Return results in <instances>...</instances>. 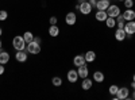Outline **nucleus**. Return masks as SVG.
<instances>
[{"mask_svg": "<svg viewBox=\"0 0 135 100\" xmlns=\"http://www.w3.org/2000/svg\"><path fill=\"white\" fill-rule=\"evenodd\" d=\"M84 57H85L86 62H93L95 58H96V53L95 51H86V54L84 55Z\"/></svg>", "mask_w": 135, "mask_h": 100, "instance_id": "18", "label": "nucleus"}, {"mask_svg": "<svg viewBox=\"0 0 135 100\" xmlns=\"http://www.w3.org/2000/svg\"><path fill=\"white\" fill-rule=\"evenodd\" d=\"M9 61V54L7 51H0V64H7Z\"/></svg>", "mask_w": 135, "mask_h": 100, "instance_id": "17", "label": "nucleus"}, {"mask_svg": "<svg viewBox=\"0 0 135 100\" xmlns=\"http://www.w3.org/2000/svg\"><path fill=\"white\" fill-rule=\"evenodd\" d=\"M120 2H124V0H120Z\"/></svg>", "mask_w": 135, "mask_h": 100, "instance_id": "37", "label": "nucleus"}, {"mask_svg": "<svg viewBox=\"0 0 135 100\" xmlns=\"http://www.w3.org/2000/svg\"><path fill=\"white\" fill-rule=\"evenodd\" d=\"M105 25H107V27H109V28L115 27V26H116V20H115V18L108 16V18L105 19Z\"/></svg>", "mask_w": 135, "mask_h": 100, "instance_id": "21", "label": "nucleus"}, {"mask_svg": "<svg viewBox=\"0 0 135 100\" xmlns=\"http://www.w3.org/2000/svg\"><path fill=\"white\" fill-rule=\"evenodd\" d=\"M111 6V3L108 2V0H99L97 4H96V8L99 11H107V8Z\"/></svg>", "mask_w": 135, "mask_h": 100, "instance_id": "7", "label": "nucleus"}, {"mask_svg": "<svg viewBox=\"0 0 135 100\" xmlns=\"http://www.w3.org/2000/svg\"><path fill=\"white\" fill-rule=\"evenodd\" d=\"M134 81H135V74H134Z\"/></svg>", "mask_w": 135, "mask_h": 100, "instance_id": "36", "label": "nucleus"}, {"mask_svg": "<svg viewBox=\"0 0 135 100\" xmlns=\"http://www.w3.org/2000/svg\"><path fill=\"white\" fill-rule=\"evenodd\" d=\"M50 25H57V18H55V16L50 18Z\"/></svg>", "mask_w": 135, "mask_h": 100, "instance_id": "27", "label": "nucleus"}, {"mask_svg": "<svg viewBox=\"0 0 135 100\" xmlns=\"http://www.w3.org/2000/svg\"><path fill=\"white\" fill-rule=\"evenodd\" d=\"M132 99H135V91H134V93H132Z\"/></svg>", "mask_w": 135, "mask_h": 100, "instance_id": "33", "label": "nucleus"}, {"mask_svg": "<svg viewBox=\"0 0 135 100\" xmlns=\"http://www.w3.org/2000/svg\"><path fill=\"white\" fill-rule=\"evenodd\" d=\"M15 58L19 62H26L27 61V54L25 53V50H18V53L15 54Z\"/></svg>", "mask_w": 135, "mask_h": 100, "instance_id": "12", "label": "nucleus"}, {"mask_svg": "<svg viewBox=\"0 0 135 100\" xmlns=\"http://www.w3.org/2000/svg\"><path fill=\"white\" fill-rule=\"evenodd\" d=\"M66 76H68V80H69L70 83H76V81L78 80V72H77V70H74V69L69 70Z\"/></svg>", "mask_w": 135, "mask_h": 100, "instance_id": "11", "label": "nucleus"}, {"mask_svg": "<svg viewBox=\"0 0 135 100\" xmlns=\"http://www.w3.org/2000/svg\"><path fill=\"white\" fill-rule=\"evenodd\" d=\"M23 38H25L26 43H30V42H32V41H34V35L31 34L30 31H26V32H25V35H23Z\"/></svg>", "mask_w": 135, "mask_h": 100, "instance_id": "22", "label": "nucleus"}, {"mask_svg": "<svg viewBox=\"0 0 135 100\" xmlns=\"http://www.w3.org/2000/svg\"><path fill=\"white\" fill-rule=\"evenodd\" d=\"M115 38H116V41H124L127 38V34H126L124 28H118L115 31Z\"/></svg>", "mask_w": 135, "mask_h": 100, "instance_id": "9", "label": "nucleus"}, {"mask_svg": "<svg viewBox=\"0 0 135 100\" xmlns=\"http://www.w3.org/2000/svg\"><path fill=\"white\" fill-rule=\"evenodd\" d=\"M81 87H83V89H85V91H89L92 88V80H89V79H84V81H83V84H81Z\"/></svg>", "mask_w": 135, "mask_h": 100, "instance_id": "19", "label": "nucleus"}, {"mask_svg": "<svg viewBox=\"0 0 135 100\" xmlns=\"http://www.w3.org/2000/svg\"><path fill=\"white\" fill-rule=\"evenodd\" d=\"M12 46H14V49H16V50H25V46H26V41H25V38H23V37H20V35L14 37Z\"/></svg>", "mask_w": 135, "mask_h": 100, "instance_id": "1", "label": "nucleus"}, {"mask_svg": "<svg viewBox=\"0 0 135 100\" xmlns=\"http://www.w3.org/2000/svg\"><path fill=\"white\" fill-rule=\"evenodd\" d=\"M107 14L108 16H112V18H116L118 15H120V9L118 6H109L107 8Z\"/></svg>", "mask_w": 135, "mask_h": 100, "instance_id": "6", "label": "nucleus"}, {"mask_svg": "<svg viewBox=\"0 0 135 100\" xmlns=\"http://www.w3.org/2000/svg\"><path fill=\"white\" fill-rule=\"evenodd\" d=\"M86 61H85V57H84V55H80V54H78V55H76V57L73 58V64L76 65V66H81V65H84Z\"/></svg>", "mask_w": 135, "mask_h": 100, "instance_id": "15", "label": "nucleus"}, {"mask_svg": "<svg viewBox=\"0 0 135 100\" xmlns=\"http://www.w3.org/2000/svg\"><path fill=\"white\" fill-rule=\"evenodd\" d=\"M97 2H99V0H89V4H91V6H92V8H93V7H96Z\"/></svg>", "mask_w": 135, "mask_h": 100, "instance_id": "28", "label": "nucleus"}, {"mask_svg": "<svg viewBox=\"0 0 135 100\" xmlns=\"http://www.w3.org/2000/svg\"><path fill=\"white\" fill-rule=\"evenodd\" d=\"M107 18H108L107 11H99V9H97V12H96V20H99V22H105Z\"/></svg>", "mask_w": 135, "mask_h": 100, "instance_id": "14", "label": "nucleus"}, {"mask_svg": "<svg viewBox=\"0 0 135 100\" xmlns=\"http://www.w3.org/2000/svg\"><path fill=\"white\" fill-rule=\"evenodd\" d=\"M51 83H53V85H55V87H60V85L62 84V80H61V77H53Z\"/></svg>", "mask_w": 135, "mask_h": 100, "instance_id": "23", "label": "nucleus"}, {"mask_svg": "<svg viewBox=\"0 0 135 100\" xmlns=\"http://www.w3.org/2000/svg\"><path fill=\"white\" fill-rule=\"evenodd\" d=\"M26 49H27V51L31 53V54H38V53L41 51V43L32 41V42L27 43V47H26Z\"/></svg>", "mask_w": 135, "mask_h": 100, "instance_id": "2", "label": "nucleus"}, {"mask_svg": "<svg viewBox=\"0 0 135 100\" xmlns=\"http://www.w3.org/2000/svg\"><path fill=\"white\" fill-rule=\"evenodd\" d=\"M78 77H81V79H85V77H88V73H89V69H88V66L84 64L81 66H78Z\"/></svg>", "mask_w": 135, "mask_h": 100, "instance_id": "8", "label": "nucleus"}, {"mask_svg": "<svg viewBox=\"0 0 135 100\" xmlns=\"http://www.w3.org/2000/svg\"><path fill=\"white\" fill-rule=\"evenodd\" d=\"M2 46H3V43H2V41H0V49H2Z\"/></svg>", "mask_w": 135, "mask_h": 100, "instance_id": "34", "label": "nucleus"}, {"mask_svg": "<svg viewBox=\"0 0 135 100\" xmlns=\"http://www.w3.org/2000/svg\"><path fill=\"white\" fill-rule=\"evenodd\" d=\"M76 20H77V16H76L74 12H69V14L65 16V22H66L69 26H73V25L76 23Z\"/></svg>", "mask_w": 135, "mask_h": 100, "instance_id": "10", "label": "nucleus"}, {"mask_svg": "<svg viewBox=\"0 0 135 100\" xmlns=\"http://www.w3.org/2000/svg\"><path fill=\"white\" fill-rule=\"evenodd\" d=\"M123 18H124V20H134L135 12L132 11V8H127L124 11V14H123Z\"/></svg>", "mask_w": 135, "mask_h": 100, "instance_id": "13", "label": "nucleus"}, {"mask_svg": "<svg viewBox=\"0 0 135 100\" xmlns=\"http://www.w3.org/2000/svg\"><path fill=\"white\" fill-rule=\"evenodd\" d=\"M78 9H80V12H81V14L88 15V14L92 11V6L89 4V2H84V3H81L80 6H78Z\"/></svg>", "mask_w": 135, "mask_h": 100, "instance_id": "4", "label": "nucleus"}, {"mask_svg": "<svg viewBox=\"0 0 135 100\" xmlns=\"http://www.w3.org/2000/svg\"><path fill=\"white\" fill-rule=\"evenodd\" d=\"M3 73H4V65L0 64V74H3Z\"/></svg>", "mask_w": 135, "mask_h": 100, "instance_id": "29", "label": "nucleus"}, {"mask_svg": "<svg viewBox=\"0 0 135 100\" xmlns=\"http://www.w3.org/2000/svg\"><path fill=\"white\" fill-rule=\"evenodd\" d=\"M2 32H3V30H2V28H0V35H2Z\"/></svg>", "mask_w": 135, "mask_h": 100, "instance_id": "35", "label": "nucleus"}, {"mask_svg": "<svg viewBox=\"0 0 135 100\" xmlns=\"http://www.w3.org/2000/svg\"><path fill=\"white\" fill-rule=\"evenodd\" d=\"M118 89H119L118 85H111V87H109V93L115 96V95L118 93Z\"/></svg>", "mask_w": 135, "mask_h": 100, "instance_id": "24", "label": "nucleus"}, {"mask_svg": "<svg viewBox=\"0 0 135 100\" xmlns=\"http://www.w3.org/2000/svg\"><path fill=\"white\" fill-rule=\"evenodd\" d=\"M93 80L95 81H97V83H103L104 81V74L103 73H101V72H95L93 73Z\"/></svg>", "mask_w": 135, "mask_h": 100, "instance_id": "20", "label": "nucleus"}, {"mask_svg": "<svg viewBox=\"0 0 135 100\" xmlns=\"http://www.w3.org/2000/svg\"><path fill=\"white\" fill-rule=\"evenodd\" d=\"M124 6H126L127 8H132L134 2H132V0H124Z\"/></svg>", "mask_w": 135, "mask_h": 100, "instance_id": "26", "label": "nucleus"}, {"mask_svg": "<svg viewBox=\"0 0 135 100\" xmlns=\"http://www.w3.org/2000/svg\"><path fill=\"white\" fill-rule=\"evenodd\" d=\"M128 88H126V87H123V88H119L118 89V93L115 95V99H118V100H123V99H127L128 97Z\"/></svg>", "mask_w": 135, "mask_h": 100, "instance_id": "3", "label": "nucleus"}, {"mask_svg": "<svg viewBox=\"0 0 135 100\" xmlns=\"http://www.w3.org/2000/svg\"><path fill=\"white\" fill-rule=\"evenodd\" d=\"M7 16H8V14H7V11H0V20H6L7 19Z\"/></svg>", "mask_w": 135, "mask_h": 100, "instance_id": "25", "label": "nucleus"}, {"mask_svg": "<svg viewBox=\"0 0 135 100\" xmlns=\"http://www.w3.org/2000/svg\"><path fill=\"white\" fill-rule=\"evenodd\" d=\"M34 41H35V42H38V43H41V38H38V37H35V38H34Z\"/></svg>", "mask_w": 135, "mask_h": 100, "instance_id": "30", "label": "nucleus"}, {"mask_svg": "<svg viewBox=\"0 0 135 100\" xmlns=\"http://www.w3.org/2000/svg\"><path fill=\"white\" fill-rule=\"evenodd\" d=\"M84 2H86V0H78V3H80V4H81V3H84Z\"/></svg>", "mask_w": 135, "mask_h": 100, "instance_id": "31", "label": "nucleus"}, {"mask_svg": "<svg viewBox=\"0 0 135 100\" xmlns=\"http://www.w3.org/2000/svg\"><path fill=\"white\" fill-rule=\"evenodd\" d=\"M49 34H50V37H58V34H60V28L57 27V25H51V26H50V28H49Z\"/></svg>", "mask_w": 135, "mask_h": 100, "instance_id": "16", "label": "nucleus"}, {"mask_svg": "<svg viewBox=\"0 0 135 100\" xmlns=\"http://www.w3.org/2000/svg\"><path fill=\"white\" fill-rule=\"evenodd\" d=\"M124 31H126V34L127 35H132V34H135V22L134 20H128V23L127 25H124Z\"/></svg>", "mask_w": 135, "mask_h": 100, "instance_id": "5", "label": "nucleus"}, {"mask_svg": "<svg viewBox=\"0 0 135 100\" xmlns=\"http://www.w3.org/2000/svg\"><path fill=\"white\" fill-rule=\"evenodd\" d=\"M132 89H134V91H135V81H134V83H132Z\"/></svg>", "mask_w": 135, "mask_h": 100, "instance_id": "32", "label": "nucleus"}]
</instances>
